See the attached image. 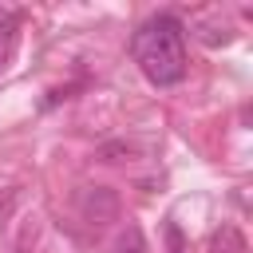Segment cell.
<instances>
[{
  "mask_svg": "<svg viewBox=\"0 0 253 253\" xmlns=\"http://www.w3.org/2000/svg\"><path fill=\"white\" fill-rule=\"evenodd\" d=\"M213 253H245V241H241V233L233 229V225H225L221 233H213V245H210Z\"/></svg>",
  "mask_w": 253,
  "mask_h": 253,
  "instance_id": "3957f363",
  "label": "cell"
},
{
  "mask_svg": "<svg viewBox=\"0 0 253 253\" xmlns=\"http://www.w3.org/2000/svg\"><path fill=\"white\" fill-rule=\"evenodd\" d=\"M119 253H146V245H142V233L130 225L123 237H119Z\"/></svg>",
  "mask_w": 253,
  "mask_h": 253,
  "instance_id": "277c9868",
  "label": "cell"
},
{
  "mask_svg": "<svg viewBox=\"0 0 253 253\" xmlns=\"http://www.w3.org/2000/svg\"><path fill=\"white\" fill-rule=\"evenodd\" d=\"M123 154H130L126 142H107V146H99V158H103V162H119Z\"/></svg>",
  "mask_w": 253,
  "mask_h": 253,
  "instance_id": "5b68a950",
  "label": "cell"
},
{
  "mask_svg": "<svg viewBox=\"0 0 253 253\" xmlns=\"http://www.w3.org/2000/svg\"><path fill=\"white\" fill-rule=\"evenodd\" d=\"M75 206H79V213H83L87 221H95V225L119 217V194H115L111 186H83V190L75 194Z\"/></svg>",
  "mask_w": 253,
  "mask_h": 253,
  "instance_id": "7a4b0ae2",
  "label": "cell"
},
{
  "mask_svg": "<svg viewBox=\"0 0 253 253\" xmlns=\"http://www.w3.org/2000/svg\"><path fill=\"white\" fill-rule=\"evenodd\" d=\"M134 59L142 67V75L154 87H174L186 79V24L170 12L150 16L138 32H134Z\"/></svg>",
  "mask_w": 253,
  "mask_h": 253,
  "instance_id": "6da1fadb",
  "label": "cell"
},
{
  "mask_svg": "<svg viewBox=\"0 0 253 253\" xmlns=\"http://www.w3.org/2000/svg\"><path fill=\"white\" fill-rule=\"evenodd\" d=\"M4 63H8V51H4V47H0V71H4Z\"/></svg>",
  "mask_w": 253,
  "mask_h": 253,
  "instance_id": "52a82bcc",
  "label": "cell"
},
{
  "mask_svg": "<svg viewBox=\"0 0 253 253\" xmlns=\"http://www.w3.org/2000/svg\"><path fill=\"white\" fill-rule=\"evenodd\" d=\"M166 245H170V253H186V241H182V229H178L174 221H166Z\"/></svg>",
  "mask_w": 253,
  "mask_h": 253,
  "instance_id": "8992f818",
  "label": "cell"
}]
</instances>
